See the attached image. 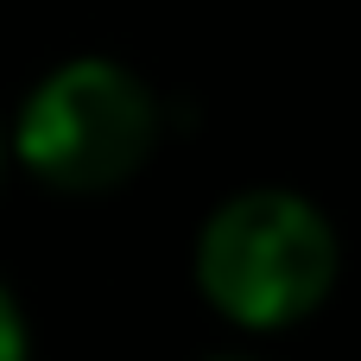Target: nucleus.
I'll list each match as a JSON object with an SVG mask.
<instances>
[{
  "instance_id": "1",
  "label": "nucleus",
  "mask_w": 361,
  "mask_h": 361,
  "mask_svg": "<svg viewBox=\"0 0 361 361\" xmlns=\"http://www.w3.org/2000/svg\"><path fill=\"white\" fill-rule=\"evenodd\" d=\"M330 216L298 190H241L197 235V286L241 330H292L336 286Z\"/></svg>"
},
{
  "instance_id": "2",
  "label": "nucleus",
  "mask_w": 361,
  "mask_h": 361,
  "mask_svg": "<svg viewBox=\"0 0 361 361\" xmlns=\"http://www.w3.org/2000/svg\"><path fill=\"white\" fill-rule=\"evenodd\" d=\"M159 95L114 57H76L51 70L13 127L25 171L51 190L89 197L127 184L159 146Z\"/></svg>"
},
{
  "instance_id": "3",
  "label": "nucleus",
  "mask_w": 361,
  "mask_h": 361,
  "mask_svg": "<svg viewBox=\"0 0 361 361\" xmlns=\"http://www.w3.org/2000/svg\"><path fill=\"white\" fill-rule=\"evenodd\" d=\"M0 361H25V317L6 286H0Z\"/></svg>"
},
{
  "instance_id": "4",
  "label": "nucleus",
  "mask_w": 361,
  "mask_h": 361,
  "mask_svg": "<svg viewBox=\"0 0 361 361\" xmlns=\"http://www.w3.org/2000/svg\"><path fill=\"white\" fill-rule=\"evenodd\" d=\"M222 361H254V355H222Z\"/></svg>"
}]
</instances>
